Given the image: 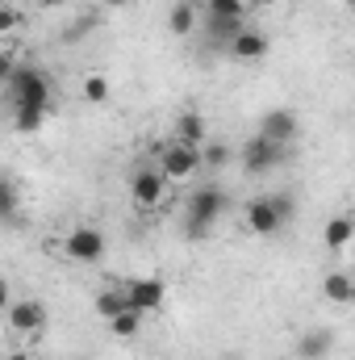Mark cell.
<instances>
[{"instance_id": "6da1fadb", "label": "cell", "mask_w": 355, "mask_h": 360, "mask_svg": "<svg viewBox=\"0 0 355 360\" xmlns=\"http://www.w3.org/2000/svg\"><path fill=\"white\" fill-rule=\"evenodd\" d=\"M226 210H230L226 188H217V184H196V188L188 193V205H184V235H188V239H209Z\"/></svg>"}, {"instance_id": "7a4b0ae2", "label": "cell", "mask_w": 355, "mask_h": 360, "mask_svg": "<svg viewBox=\"0 0 355 360\" xmlns=\"http://www.w3.org/2000/svg\"><path fill=\"white\" fill-rule=\"evenodd\" d=\"M155 168H159V176L168 180V184L192 180L201 172V147H188L180 139H168V143L155 147Z\"/></svg>"}, {"instance_id": "3957f363", "label": "cell", "mask_w": 355, "mask_h": 360, "mask_svg": "<svg viewBox=\"0 0 355 360\" xmlns=\"http://www.w3.org/2000/svg\"><path fill=\"white\" fill-rule=\"evenodd\" d=\"M8 101L13 105H42L51 109V76L34 63H17V72L8 76Z\"/></svg>"}, {"instance_id": "277c9868", "label": "cell", "mask_w": 355, "mask_h": 360, "mask_svg": "<svg viewBox=\"0 0 355 360\" xmlns=\"http://www.w3.org/2000/svg\"><path fill=\"white\" fill-rule=\"evenodd\" d=\"M117 285H121V293H126V306L138 310L142 319H147V314H159V306H163V297H168V285H163L159 276H126V281H117Z\"/></svg>"}, {"instance_id": "5b68a950", "label": "cell", "mask_w": 355, "mask_h": 360, "mask_svg": "<svg viewBox=\"0 0 355 360\" xmlns=\"http://www.w3.org/2000/svg\"><path fill=\"white\" fill-rule=\"evenodd\" d=\"M59 248H63V256L76 260V264H96L109 243H105V235H100L96 226H72V231L59 239Z\"/></svg>"}, {"instance_id": "8992f818", "label": "cell", "mask_w": 355, "mask_h": 360, "mask_svg": "<svg viewBox=\"0 0 355 360\" xmlns=\"http://www.w3.org/2000/svg\"><path fill=\"white\" fill-rule=\"evenodd\" d=\"M163 197H168V180L159 176L155 164L134 168V176H130V201L138 210H155V205H163Z\"/></svg>"}, {"instance_id": "52a82bcc", "label": "cell", "mask_w": 355, "mask_h": 360, "mask_svg": "<svg viewBox=\"0 0 355 360\" xmlns=\"http://www.w3.org/2000/svg\"><path fill=\"white\" fill-rule=\"evenodd\" d=\"M4 319H8V331L13 335H38L46 327V306L38 297H21V302H13L4 310Z\"/></svg>"}, {"instance_id": "ba28073f", "label": "cell", "mask_w": 355, "mask_h": 360, "mask_svg": "<svg viewBox=\"0 0 355 360\" xmlns=\"http://www.w3.org/2000/svg\"><path fill=\"white\" fill-rule=\"evenodd\" d=\"M255 134H264L267 143H276V147H288V143H297L301 122H297L293 109H267L264 117H260V130Z\"/></svg>"}, {"instance_id": "9c48e42d", "label": "cell", "mask_w": 355, "mask_h": 360, "mask_svg": "<svg viewBox=\"0 0 355 360\" xmlns=\"http://www.w3.org/2000/svg\"><path fill=\"white\" fill-rule=\"evenodd\" d=\"M226 51H230L239 63H255V59H264L267 51H272V38H267L264 30H255V25H243V30L226 42Z\"/></svg>"}, {"instance_id": "30bf717a", "label": "cell", "mask_w": 355, "mask_h": 360, "mask_svg": "<svg viewBox=\"0 0 355 360\" xmlns=\"http://www.w3.org/2000/svg\"><path fill=\"white\" fill-rule=\"evenodd\" d=\"M280 160H284V147L267 143L264 134H255V139L243 143V168H247V172H272Z\"/></svg>"}, {"instance_id": "8fae6325", "label": "cell", "mask_w": 355, "mask_h": 360, "mask_svg": "<svg viewBox=\"0 0 355 360\" xmlns=\"http://www.w3.org/2000/svg\"><path fill=\"white\" fill-rule=\"evenodd\" d=\"M243 226H247L251 235L267 239V235H276L284 222L276 218V210H272V201H267V197H251V201L243 205Z\"/></svg>"}, {"instance_id": "7c38bea8", "label": "cell", "mask_w": 355, "mask_h": 360, "mask_svg": "<svg viewBox=\"0 0 355 360\" xmlns=\"http://www.w3.org/2000/svg\"><path fill=\"white\" fill-rule=\"evenodd\" d=\"M176 139L180 143H188V147L209 143V126H205V117H201L196 109H184V113L176 117Z\"/></svg>"}, {"instance_id": "4fadbf2b", "label": "cell", "mask_w": 355, "mask_h": 360, "mask_svg": "<svg viewBox=\"0 0 355 360\" xmlns=\"http://www.w3.org/2000/svg\"><path fill=\"white\" fill-rule=\"evenodd\" d=\"M330 348H335V335L322 331V327H314V331H305V335L297 340V356L301 360H326Z\"/></svg>"}, {"instance_id": "5bb4252c", "label": "cell", "mask_w": 355, "mask_h": 360, "mask_svg": "<svg viewBox=\"0 0 355 360\" xmlns=\"http://www.w3.org/2000/svg\"><path fill=\"white\" fill-rule=\"evenodd\" d=\"M355 235V222L351 214H335L330 222H326V231H322V243L330 248V252H347V243H351Z\"/></svg>"}, {"instance_id": "9a60e30c", "label": "cell", "mask_w": 355, "mask_h": 360, "mask_svg": "<svg viewBox=\"0 0 355 360\" xmlns=\"http://www.w3.org/2000/svg\"><path fill=\"white\" fill-rule=\"evenodd\" d=\"M196 0H176L172 8H168V30L176 34V38H188L192 30H196Z\"/></svg>"}, {"instance_id": "2e32d148", "label": "cell", "mask_w": 355, "mask_h": 360, "mask_svg": "<svg viewBox=\"0 0 355 360\" xmlns=\"http://www.w3.org/2000/svg\"><path fill=\"white\" fill-rule=\"evenodd\" d=\"M322 297L335 302V306H351L355 302V281L347 272H330V276L322 281Z\"/></svg>"}, {"instance_id": "e0dca14e", "label": "cell", "mask_w": 355, "mask_h": 360, "mask_svg": "<svg viewBox=\"0 0 355 360\" xmlns=\"http://www.w3.org/2000/svg\"><path fill=\"white\" fill-rule=\"evenodd\" d=\"M46 113L51 109H42V105H13V130L17 134H34L46 122Z\"/></svg>"}, {"instance_id": "ac0fdd59", "label": "cell", "mask_w": 355, "mask_h": 360, "mask_svg": "<svg viewBox=\"0 0 355 360\" xmlns=\"http://www.w3.org/2000/svg\"><path fill=\"white\" fill-rule=\"evenodd\" d=\"M121 310H130V306H126L121 285H109V289H100V293H96V314H100L105 323H109V319H117Z\"/></svg>"}, {"instance_id": "d6986e66", "label": "cell", "mask_w": 355, "mask_h": 360, "mask_svg": "<svg viewBox=\"0 0 355 360\" xmlns=\"http://www.w3.org/2000/svg\"><path fill=\"white\" fill-rule=\"evenodd\" d=\"M17 205H21V188H17V180L0 176V222H13Z\"/></svg>"}, {"instance_id": "ffe728a7", "label": "cell", "mask_w": 355, "mask_h": 360, "mask_svg": "<svg viewBox=\"0 0 355 360\" xmlns=\"http://www.w3.org/2000/svg\"><path fill=\"white\" fill-rule=\"evenodd\" d=\"M109 76H100V72H92V76H84V84H80V96L88 101V105H105L109 101Z\"/></svg>"}, {"instance_id": "44dd1931", "label": "cell", "mask_w": 355, "mask_h": 360, "mask_svg": "<svg viewBox=\"0 0 355 360\" xmlns=\"http://www.w3.org/2000/svg\"><path fill=\"white\" fill-rule=\"evenodd\" d=\"M138 327H142V314H138V310H121L117 319H109V331H113L117 340H134Z\"/></svg>"}, {"instance_id": "7402d4cb", "label": "cell", "mask_w": 355, "mask_h": 360, "mask_svg": "<svg viewBox=\"0 0 355 360\" xmlns=\"http://www.w3.org/2000/svg\"><path fill=\"white\" fill-rule=\"evenodd\" d=\"M230 155H234V151H230L226 143H201V168H213V172H217V168L230 164Z\"/></svg>"}, {"instance_id": "603a6c76", "label": "cell", "mask_w": 355, "mask_h": 360, "mask_svg": "<svg viewBox=\"0 0 355 360\" xmlns=\"http://www.w3.org/2000/svg\"><path fill=\"white\" fill-rule=\"evenodd\" d=\"M21 25H25V13H21L13 0H8V4H0V38H8V34H13V30H21Z\"/></svg>"}, {"instance_id": "cb8c5ba5", "label": "cell", "mask_w": 355, "mask_h": 360, "mask_svg": "<svg viewBox=\"0 0 355 360\" xmlns=\"http://www.w3.org/2000/svg\"><path fill=\"white\" fill-rule=\"evenodd\" d=\"M267 201H272L276 218L288 226V222H293V214H297V201H293V193H267Z\"/></svg>"}, {"instance_id": "d4e9b609", "label": "cell", "mask_w": 355, "mask_h": 360, "mask_svg": "<svg viewBox=\"0 0 355 360\" xmlns=\"http://www.w3.org/2000/svg\"><path fill=\"white\" fill-rule=\"evenodd\" d=\"M17 63H21V59H17V51H8V46H0V89L8 84V76L17 72Z\"/></svg>"}, {"instance_id": "484cf974", "label": "cell", "mask_w": 355, "mask_h": 360, "mask_svg": "<svg viewBox=\"0 0 355 360\" xmlns=\"http://www.w3.org/2000/svg\"><path fill=\"white\" fill-rule=\"evenodd\" d=\"M8 306H13V293H8V281H4V276H0V314H4V310H8Z\"/></svg>"}, {"instance_id": "4316f807", "label": "cell", "mask_w": 355, "mask_h": 360, "mask_svg": "<svg viewBox=\"0 0 355 360\" xmlns=\"http://www.w3.org/2000/svg\"><path fill=\"white\" fill-rule=\"evenodd\" d=\"M34 4H38V8H46V13H59L67 0H34Z\"/></svg>"}, {"instance_id": "83f0119b", "label": "cell", "mask_w": 355, "mask_h": 360, "mask_svg": "<svg viewBox=\"0 0 355 360\" xmlns=\"http://www.w3.org/2000/svg\"><path fill=\"white\" fill-rule=\"evenodd\" d=\"M4 360H38V356H34L29 348H13V352H8V356H4Z\"/></svg>"}, {"instance_id": "f1b7e54d", "label": "cell", "mask_w": 355, "mask_h": 360, "mask_svg": "<svg viewBox=\"0 0 355 360\" xmlns=\"http://www.w3.org/2000/svg\"><path fill=\"white\" fill-rule=\"evenodd\" d=\"M100 4H105V8H113V13H117V8H130V4H134V0H100Z\"/></svg>"}, {"instance_id": "f546056e", "label": "cell", "mask_w": 355, "mask_h": 360, "mask_svg": "<svg viewBox=\"0 0 355 360\" xmlns=\"http://www.w3.org/2000/svg\"><path fill=\"white\" fill-rule=\"evenodd\" d=\"M247 4H276V0H247Z\"/></svg>"}, {"instance_id": "4dcf8cb0", "label": "cell", "mask_w": 355, "mask_h": 360, "mask_svg": "<svg viewBox=\"0 0 355 360\" xmlns=\"http://www.w3.org/2000/svg\"><path fill=\"white\" fill-rule=\"evenodd\" d=\"M222 360H243V356H222Z\"/></svg>"}, {"instance_id": "1f68e13d", "label": "cell", "mask_w": 355, "mask_h": 360, "mask_svg": "<svg viewBox=\"0 0 355 360\" xmlns=\"http://www.w3.org/2000/svg\"><path fill=\"white\" fill-rule=\"evenodd\" d=\"M0 4H8V0H0Z\"/></svg>"}]
</instances>
